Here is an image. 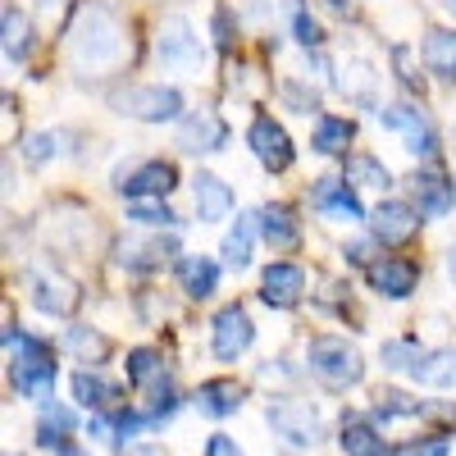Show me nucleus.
Returning <instances> with one entry per match:
<instances>
[{
    "instance_id": "f257e3e1",
    "label": "nucleus",
    "mask_w": 456,
    "mask_h": 456,
    "mask_svg": "<svg viewBox=\"0 0 456 456\" xmlns=\"http://www.w3.org/2000/svg\"><path fill=\"white\" fill-rule=\"evenodd\" d=\"M128 55V42H124V28L114 14L105 10H83L69 28V64L78 73H110L119 69Z\"/></svg>"
},
{
    "instance_id": "f03ea898",
    "label": "nucleus",
    "mask_w": 456,
    "mask_h": 456,
    "mask_svg": "<svg viewBox=\"0 0 456 456\" xmlns=\"http://www.w3.org/2000/svg\"><path fill=\"white\" fill-rule=\"evenodd\" d=\"M5 342L14 347L19 342V356L10 361V379L23 397H37V402H51L55 393V356L42 338H28V333H14V324H5Z\"/></svg>"
},
{
    "instance_id": "7ed1b4c3",
    "label": "nucleus",
    "mask_w": 456,
    "mask_h": 456,
    "mask_svg": "<svg viewBox=\"0 0 456 456\" xmlns=\"http://www.w3.org/2000/svg\"><path fill=\"white\" fill-rule=\"evenodd\" d=\"M306 365L311 374L320 379L324 388H356L361 384V374H365V361L361 352L352 347L347 338H315L311 347H306Z\"/></svg>"
},
{
    "instance_id": "20e7f679",
    "label": "nucleus",
    "mask_w": 456,
    "mask_h": 456,
    "mask_svg": "<svg viewBox=\"0 0 456 456\" xmlns=\"http://www.w3.org/2000/svg\"><path fill=\"white\" fill-rule=\"evenodd\" d=\"M156 60L169 69V73H197L206 64V46L197 28L187 23L183 14H169L160 28H156Z\"/></svg>"
},
{
    "instance_id": "39448f33",
    "label": "nucleus",
    "mask_w": 456,
    "mask_h": 456,
    "mask_svg": "<svg viewBox=\"0 0 456 456\" xmlns=\"http://www.w3.org/2000/svg\"><path fill=\"white\" fill-rule=\"evenodd\" d=\"M265 415H270L274 434H279L283 443H292V447H315V443L324 438V420H320V411H315L311 402H297V397H274Z\"/></svg>"
},
{
    "instance_id": "423d86ee",
    "label": "nucleus",
    "mask_w": 456,
    "mask_h": 456,
    "mask_svg": "<svg viewBox=\"0 0 456 456\" xmlns=\"http://www.w3.org/2000/svg\"><path fill=\"white\" fill-rule=\"evenodd\" d=\"M114 110L128 114V119H142V124H165V119H178L183 114V96L178 87H128L114 96Z\"/></svg>"
},
{
    "instance_id": "0eeeda50",
    "label": "nucleus",
    "mask_w": 456,
    "mask_h": 456,
    "mask_svg": "<svg viewBox=\"0 0 456 456\" xmlns=\"http://www.w3.org/2000/svg\"><path fill=\"white\" fill-rule=\"evenodd\" d=\"M28 292H32L37 311L60 315V320H69L73 311H78V301H83L78 283H73L69 274H60V270H32L28 274Z\"/></svg>"
},
{
    "instance_id": "6e6552de",
    "label": "nucleus",
    "mask_w": 456,
    "mask_h": 456,
    "mask_svg": "<svg viewBox=\"0 0 456 456\" xmlns=\"http://www.w3.org/2000/svg\"><path fill=\"white\" fill-rule=\"evenodd\" d=\"M251 338H256V324L247 315V306H224L215 320H210V352L219 361H238L247 347H251Z\"/></svg>"
},
{
    "instance_id": "1a4fd4ad",
    "label": "nucleus",
    "mask_w": 456,
    "mask_h": 456,
    "mask_svg": "<svg viewBox=\"0 0 456 456\" xmlns=\"http://www.w3.org/2000/svg\"><path fill=\"white\" fill-rule=\"evenodd\" d=\"M379 119H384V128L402 133L411 156H438V133L415 105H388V110H379Z\"/></svg>"
},
{
    "instance_id": "9d476101",
    "label": "nucleus",
    "mask_w": 456,
    "mask_h": 456,
    "mask_svg": "<svg viewBox=\"0 0 456 456\" xmlns=\"http://www.w3.org/2000/svg\"><path fill=\"white\" fill-rule=\"evenodd\" d=\"M247 142H251V151H256V160L270 169V174H283L288 165H292V137L283 133V124H274L270 114H260V119L251 124V133H247Z\"/></svg>"
},
{
    "instance_id": "9b49d317",
    "label": "nucleus",
    "mask_w": 456,
    "mask_h": 456,
    "mask_svg": "<svg viewBox=\"0 0 456 456\" xmlns=\"http://www.w3.org/2000/svg\"><path fill=\"white\" fill-rule=\"evenodd\" d=\"M178 151H187V156H201V151H219L228 142V128L215 110H192L187 119H178V133H174Z\"/></svg>"
},
{
    "instance_id": "f8f14e48",
    "label": "nucleus",
    "mask_w": 456,
    "mask_h": 456,
    "mask_svg": "<svg viewBox=\"0 0 456 456\" xmlns=\"http://www.w3.org/2000/svg\"><path fill=\"white\" fill-rule=\"evenodd\" d=\"M174 187H178V169L169 160H146L119 183V192L133 201H165Z\"/></svg>"
},
{
    "instance_id": "ddd939ff",
    "label": "nucleus",
    "mask_w": 456,
    "mask_h": 456,
    "mask_svg": "<svg viewBox=\"0 0 456 456\" xmlns=\"http://www.w3.org/2000/svg\"><path fill=\"white\" fill-rule=\"evenodd\" d=\"M370 228L384 247H402V242L415 238V228H420V210L406 206V201H384L370 215Z\"/></svg>"
},
{
    "instance_id": "4468645a",
    "label": "nucleus",
    "mask_w": 456,
    "mask_h": 456,
    "mask_svg": "<svg viewBox=\"0 0 456 456\" xmlns=\"http://www.w3.org/2000/svg\"><path fill=\"white\" fill-rule=\"evenodd\" d=\"M301 292H306V270H301V265H292V260L270 265V270H265V279H260V297L270 301V306H279V311L297 306Z\"/></svg>"
},
{
    "instance_id": "2eb2a0df",
    "label": "nucleus",
    "mask_w": 456,
    "mask_h": 456,
    "mask_svg": "<svg viewBox=\"0 0 456 456\" xmlns=\"http://www.w3.org/2000/svg\"><path fill=\"white\" fill-rule=\"evenodd\" d=\"M411 197H415V206H420V215H447L452 206H456V183L443 174V169H420L411 178Z\"/></svg>"
},
{
    "instance_id": "dca6fc26",
    "label": "nucleus",
    "mask_w": 456,
    "mask_h": 456,
    "mask_svg": "<svg viewBox=\"0 0 456 456\" xmlns=\"http://www.w3.org/2000/svg\"><path fill=\"white\" fill-rule=\"evenodd\" d=\"M311 206H315L320 215H329V219H347V224H361V219H365L356 192H352L342 178H320L315 192H311Z\"/></svg>"
},
{
    "instance_id": "f3484780",
    "label": "nucleus",
    "mask_w": 456,
    "mask_h": 456,
    "mask_svg": "<svg viewBox=\"0 0 456 456\" xmlns=\"http://www.w3.org/2000/svg\"><path fill=\"white\" fill-rule=\"evenodd\" d=\"M365 274H370V288H374V292H384V297H393V301L411 297L415 283H420V270H415L411 260H374Z\"/></svg>"
},
{
    "instance_id": "a211bd4d",
    "label": "nucleus",
    "mask_w": 456,
    "mask_h": 456,
    "mask_svg": "<svg viewBox=\"0 0 456 456\" xmlns=\"http://www.w3.org/2000/svg\"><path fill=\"white\" fill-rule=\"evenodd\" d=\"M242 397H247V388L238 384V379H206L192 402H197L201 415H210V420H224V415H238Z\"/></svg>"
},
{
    "instance_id": "6ab92c4d",
    "label": "nucleus",
    "mask_w": 456,
    "mask_h": 456,
    "mask_svg": "<svg viewBox=\"0 0 456 456\" xmlns=\"http://www.w3.org/2000/svg\"><path fill=\"white\" fill-rule=\"evenodd\" d=\"M192 192H197V219L201 224L228 219V210H233V187H228L219 174H197L192 178Z\"/></svg>"
},
{
    "instance_id": "aec40b11",
    "label": "nucleus",
    "mask_w": 456,
    "mask_h": 456,
    "mask_svg": "<svg viewBox=\"0 0 456 456\" xmlns=\"http://www.w3.org/2000/svg\"><path fill=\"white\" fill-rule=\"evenodd\" d=\"M178 283L192 301H206L219 288V265L210 256H178Z\"/></svg>"
},
{
    "instance_id": "412c9836",
    "label": "nucleus",
    "mask_w": 456,
    "mask_h": 456,
    "mask_svg": "<svg viewBox=\"0 0 456 456\" xmlns=\"http://www.w3.org/2000/svg\"><path fill=\"white\" fill-rule=\"evenodd\" d=\"M260 233L274 251H297L301 247V224L288 206H265L260 210Z\"/></svg>"
},
{
    "instance_id": "4be33fe9",
    "label": "nucleus",
    "mask_w": 456,
    "mask_h": 456,
    "mask_svg": "<svg viewBox=\"0 0 456 456\" xmlns=\"http://www.w3.org/2000/svg\"><path fill=\"white\" fill-rule=\"evenodd\" d=\"M342 452L347 456H393V447L379 438V429L365 420V415H347V420H342Z\"/></svg>"
},
{
    "instance_id": "5701e85b",
    "label": "nucleus",
    "mask_w": 456,
    "mask_h": 456,
    "mask_svg": "<svg viewBox=\"0 0 456 456\" xmlns=\"http://www.w3.org/2000/svg\"><path fill=\"white\" fill-rule=\"evenodd\" d=\"M256 228H260V215H238V224L228 228V238L219 247L228 270H247L251 265V242H256Z\"/></svg>"
},
{
    "instance_id": "b1692460",
    "label": "nucleus",
    "mask_w": 456,
    "mask_h": 456,
    "mask_svg": "<svg viewBox=\"0 0 456 456\" xmlns=\"http://www.w3.org/2000/svg\"><path fill=\"white\" fill-rule=\"evenodd\" d=\"M178 256V247L169 238H142V242H119V260L128 265V270H160V265Z\"/></svg>"
},
{
    "instance_id": "393cba45",
    "label": "nucleus",
    "mask_w": 456,
    "mask_h": 456,
    "mask_svg": "<svg viewBox=\"0 0 456 456\" xmlns=\"http://www.w3.org/2000/svg\"><path fill=\"white\" fill-rule=\"evenodd\" d=\"M415 384L425 388H456V352L452 347H438V352H425V361L411 370Z\"/></svg>"
},
{
    "instance_id": "a878e982",
    "label": "nucleus",
    "mask_w": 456,
    "mask_h": 456,
    "mask_svg": "<svg viewBox=\"0 0 456 456\" xmlns=\"http://www.w3.org/2000/svg\"><path fill=\"white\" fill-rule=\"evenodd\" d=\"M425 69L438 78H456V28H434L425 37Z\"/></svg>"
},
{
    "instance_id": "bb28decb",
    "label": "nucleus",
    "mask_w": 456,
    "mask_h": 456,
    "mask_svg": "<svg viewBox=\"0 0 456 456\" xmlns=\"http://www.w3.org/2000/svg\"><path fill=\"white\" fill-rule=\"evenodd\" d=\"M128 384L133 388H160V384H169L165 356L156 347H133L128 352Z\"/></svg>"
},
{
    "instance_id": "cd10ccee",
    "label": "nucleus",
    "mask_w": 456,
    "mask_h": 456,
    "mask_svg": "<svg viewBox=\"0 0 456 456\" xmlns=\"http://www.w3.org/2000/svg\"><path fill=\"white\" fill-rule=\"evenodd\" d=\"M338 73H342V78H338V92H342V96L356 101V105H374V83H379V73H374L365 60H347Z\"/></svg>"
},
{
    "instance_id": "c85d7f7f",
    "label": "nucleus",
    "mask_w": 456,
    "mask_h": 456,
    "mask_svg": "<svg viewBox=\"0 0 456 456\" xmlns=\"http://www.w3.org/2000/svg\"><path fill=\"white\" fill-rule=\"evenodd\" d=\"M73 397H78L83 406H92V411H110L114 402H119V388L105 384L96 370H78L73 374Z\"/></svg>"
},
{
    "instance_id": "c756f323",
    "label": "nucleus",
    "mask_w": 456,
    "mask_h": 456,
    "mask_svg": "<svg viewBox=\"0 0 456 456\" xmlns=\"http://www.w3.org/2000/svg\"><path fill=\"white\" fill-rule=\"evenodd\" d=\"M0 23H5V60L10 64H23L32 55V23H28V14H19L14 5H5Z\"/></svg>"
},
{
    "instance_id": "7c9ffc66",
    "label": "nucleus",
    "mask_w": 456,
    "mask_h": 456,
    "mask_svg": "<svg viewBox=\"0 0 456 456\" xmlns=\"http://www.w3.org/2000/svg\"><path fill=\"white\" fill-rule=\"evenodd\" d=\"M356 137V128L347 119H333V114H320V124H315V151L320 156H347V142Z\"/></svg>"
},
{
    "instance_id": "2f4dec72",
    "label": "nucleus",
    "mask_w": 456,
    "mask_h": 456,
    "mask_svg": "<svg viewBox=\"0 0 456 456\" xmlns=\"http://www.w3.org/2000/svg\"><path fill=\"white\" fill-rule=\"evenodd\" d=\"M64 347L78 356L83 365H101L105 356H110V338L105 333H96V329H87V324H73L69 329V338H64Z\"/></svg>"
},
{
    "instance_id": "473e14b6",
    "label": "nucleus",
    "mask_w": 456,
    "mask_h": 456,
    "mask_svg": "<svg viewBox=\"0 0 456 456\" xmlns=\"http://www.w3.org/2000/svg\"><path fill=\"white\" fill-rule=\"evenodd\" d=\"M347 183L352 187H388L393 174H388L384 160H374V156H365V151H356V156H347Z\"/></svg>"
},
{
    "instance_id": "72a5a7b5",
    "label": "nucleus",
    "mask_w": 456,
    "mask_h": 456,
    "mask_svg": "<svg viewBox=\"0 0 456 456\" xmlns=\"http://www.w3.org/2000/svg\"><path fill=\"white\" fill-rule=\"evenodd\" d=\"M379 361H384L388 370H415V365H420L425 361V347H420V342H415V338H393V342H384V352H379Z\"/></svg>"
},
{
    "instance_id": "f704fd0d",
    "label": "nucleus",
    "mask_w": 456,
    "mask_h": 456,
    "mask_svg": "<svg viewBox=\"0 0 456 456\" xmlns=\"http://www.w3.org/2000/svg\"><path fill=\"white\" fill-rule=\"evenodd\" d=\"M425 411H429L425 402H415V397H406V393H397V388H388V393L374 397V420H393V415H425Z\"/></svg>"
},
{
    "instance_id": "c9c22d12",
    "label": "nucleus",
    "mask_w": 456,
    "mask_h": 456,
    "mask_svg": "<svg viewBox=\"0 0 456 456\" xmlns=\"http://www.w3.org/2000/svg\"><path fill=\"white\" fill-rule=\"evenodd\" d=\"M128 219L142 224V228H178V215L165 201H133L128 206Z\"/></svg>"
},
{
    "instance_id": "e433bc0d",
    "label": "nucleus",
    "mask_w": 456,
    "mask_h": 456,
    "mask_svg": "<svg viewBox=\"0 0 456 456\" xmlns=\"http://www.w3.org/2000/svg\"><path fill=\"white\" fill-rule=\"evenodd\" d=\"M55 146H60L55 133H28V137H23V160H28V165H46V160L55 156Z\"/></svg>"
},
{
    "instance_id": "4c0bfd02",
    "label": "nucleus",
    "mask_w": 456,
    "mask_h": 456,
    "mask_svg": "<svg viewBox=\"0 0 456 456\" xmlns=\"http://www.w3.org/2000/svg\"><path fill=\"white\" fill-rule=\"evenodd\" d=\"M78 425L73 420V411L69 406H55V402H42V429L46 434H60V438H69V429Z\"/></svg>"
},
{
    "instance_id": "58836bf2",
    "label": "nucleus",
    "mask_w": 456,
    "mask_h": 456,
    "mask_svg": "<svg viewBox=\"0 0 456 456\" xmlns=\"http://www.w3.org/2000/svg\"><path fill=\"white\" fill-rule=\"evenodd\" d=\"M292 32H297V42L306 46V51H315V46L324 42V32H320V23H315V19H311L306 10H297V14H292Z\"/></svg>"
},
{
    "instance_id": "ea45409f",
    "label": "nucleus",
    "mask_w": 456,
    "mask_h": 456,
    "mask_svg": "<svg viewBox=\"0 0 456 456\" xmlns=\"http://www.w3.org/2000/svg\"><path fill=\"white\" fill-rule=\"evenodd\" d=\"M215 46L233 51V14H228L224 5H215Z\"/></svg>"
},
{
    "instance_id": "a19ab883",
    "label": "nucleus",
    "mask_w": 456,
    "mask_h": 456,
    "mask_svg": "<svg viewBox=\"0 0 456 456\" xmlns=\"http://www.w3.org/2000/svg\"><path fill=\"white\" fill-rule=\"evenodd\" d=\"M397 456H447V438H429V443H406V447H397Z\"/></svg>"
},
{
    "instance_id": "79ce46f5",
    "label": "nucleus",
    "mask_w": 456,
    "mask_h": 456,
    "mask_svg": "<svg viewBox=\"0 0 456 456\" xmlns=\"http://www.w3.org/2000/svg\"><path fill=\"white\" fill-rule=\"evenodd\" d=\"M393 64H397V78H402L406 87H420V73L411 69V51H406V46H397V51H393Z\"/></svg>"
},
{
    "instance_id": "37998d69",
    "label": "nucleus",
    "mask_w": 456,
    "mask_h": 456,
    "mask_svg": "<svg viewBox=\"0 0 456 456\" xmlns=\"http://www.w3.org/2000/svg\"><path fill=\"white\" fill-rule=\"evenodd\" d=\"M283 96H288V105H292V110H301V114H311V110H315V96H306L297 83H283Z\"/></svg>"
},
{
    "instance_id": "c03bdc74",
    "label": "nucleus",
    "mask_w": 456,
    "mask_h": 456,
    "mask_svg": "<svg viewBox=\"0 0 456 456\" xmlns=\"http://www.w3.org/2000/svg\"><path fill=\"white\" fill-rule=\"evenodd\" d=\"M206 456H242V452H238V443L228 438V434H210V443H206Z\"/></svg>"
},
{
    "instance_id": "a18cd8bd",
    "label": "nucleus",
    "mask_w": 456,
    "mask_h": 456,
    "mask_svg": "<svg viewBox=\"0 0 456 456\" xmlns=\"http://www.w3.org/2000/svg\"><path fill=\"white\" fill-rule=\"evenodd\" d=\"M37 10H42V19L60 23V19H64V10H69V0H37Z\"/></svg>"
},
{
    "instance_id": "49530a36",
    "label": "nucleus",
    "mask_w": 456,
    "mask_h": 456,
    "mask_svg": "<svg viewBox=\"0 0 456 456\" xmlns=\"http://www.w3.org/2000/svg\"><path fill=\"white\" fill-rule=\"evenodd\" d=\"M347 260H352V265H365V270H370V242H356V247H347Z\"/></svg>"
},
{
    "instance_id": "de8ad7c7",
    "label": "nucleus",
    "mask_w": 456,
    "mask_h": 456,
    "mask_svg": "<svg viewBox=\"0 0 456 456\" xmlns=\"http://www.w3.org/2000/svg\"><path fill=\"white\" fill-rule=\"evenodd\" d=\"M320 5H324L329 14H347V0H320Z\"/></svg>"
},
{
    "instance_id": "09e8293b",
    "label": "nucleus",
    "mask_w": 456,
    "mask_h": 456,
    "mask_svg": "<svg viewBox=\"0 0 456 456\" xmlns=\"http://www.w3.org/2000/svg\"><path fill=\"white\" fill-rule=\"evenodd\" d=\"M128 456H165V452H156V447H133Z\"/></svg>"
},
{
    "instance_id": "8fccbe9b",
    "label": "nucleus",
    "mask_w": 456,
    "mask_h": 456,
    "mask_svg": "<svg viewBox=\"0 0 456 456\" xmlns=\"http://www.w3.org/2000/svg\"><path fill=\"white\" fill-rule=\"evenodd\" d=\"M447 274H452V283H456V247H452V256H447Z\"/></svg>"
},
{
    "instance_id": "3c124183",
    "label": "nucleus",
    "mask_w": 456,
    "mask_h": 456,
    "mask_svg": "<svg viewBox=\"0 0 456 456\" xmlns=\"http://www.w3.org/2000/svg\"><path fill=\"white\" fill-rule=\"evenodd\" d=\"M443 5H447V10H456V0H443Z\"/></svg>"
},
{
    "instance_id": "603ef678",
    "label": "nucleus",
    "mask_w": 456,
    "mask_h": 456,
    "mask_svg": "<svg viewBox=\"0 0 456 456\" xmlns=\"http://www.w3.org/2000/svg\"><path fill=\"white\" fill-rule=\"evenodd\" d=\"M5 456H19V452H5Z\"/></svg>"
}]
</instances>
